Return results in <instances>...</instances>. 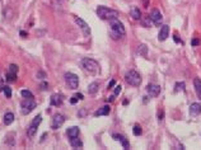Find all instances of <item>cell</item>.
<instances>
[{
    "label": "cell",
    "mask_w": 201,
    "mask_h": 150,
    "mask_svg": "<svg viewBox=\"0 0 201 150\" xmlns=\"http://www.w3.org/2000/svg\"><path fill=\"white\" fill-rule=\"evenodd\" d=\"M110 22H111V37H112L113 40L122 38V37L126 35V31H125L124 24L120 22L117 18L111 19Z\"/></svg>",
    "instance_id": "6da1fadb"
},
{
    "label": "cell",
    "mask_w": 201,
    "mask_h": 150,
    "mask_svg": "<svg viewBox=\"0 0 201 150\" xmlns=\"http://www.w3.org/2000/svg\"><path fill=\"white\" fill-rule=\"evenodd\" d=\"M82 66L83 69L86 70L87 73H89L90 75H97L99 73V65H98V62L96 60H93V59H83L82 60Z\"/></svg>",
    "instance_id": "7a4b0ae2"
},
{
    "label": "cell",
    "mask_w": 201,
    "mask_h": 150,
    "mask_svg": "<svg viewBox=\"0 0 201 150\" xmlns=\"http://www.w3.org/2000/svg\"><path fill=\"white\" fill-rule=\"evenodd\" d=\"M97 15L103 20H111L119 17V13L113 9H110L107 6H98L97 8Z\"/></svg>",
    "instance_id": "3957f363"
},
{
    "label": "cell",
    "mask_w": 201,
    "mask_h": 150,
    "mask_svg": "<svg viewBox=\"0 0 201 150\" xmlns=\"http://www.w3.org/2000/svg\"><path fill=\"white\" fill-rule=\"evenodd\" d=\"M125 80L131 87H139L141 83V77L136 70H129L125 75Z\"/></svg>",
    "instance_id": "277c9868"
},
{
    "label": "cell",
    "mask_w": 201,
    "mask_h": 150,
    "mask_svg": "<svg viewBox=\"0 0 201 150\" xmlns=\"http://www.w3.org/2000/svg\"><path fill=\"white\" fill-rule=\"evenodd\" d=\"M36 108V102L33 98H24L20 103V110L23 115H28Z\"/></svg>",
    "instance_id": "5b68a950"
},
{
    "label": "cell",
    "mask_w": 201,
    "mask_h": 150,
    "mask_svg": "<svg viewBox=\"0 0 201 150\" xmlns=\"http://www.w3.org/2000/svg\"><path fill=\"white\" fill-rule=\"evenodd\" d=\"M65 83L70 89H77L79 85V78L78 75H75L74 73H66L65 74Z\"/></svg>",
    "instance_id": "8992f818"
},
{
    "label": "cell",
    "mask_w": 201,
    "mask_h": 150,
    "mask_svg": "<svg viewBox=\"0 0 201 150\" xmlns=\"http://www.w3.org/2000/svg\"><path fill=\"white\" fill-rule=\"evenodd\" d=\"M41 122H42V117H41V115H37L35 119H33V121L31 122V125H29V127H28V130H27V135H28L29 137L35 136V134L37 132V128H38V126H40Z\"/></svg>",
    "instance_id": "52a82bcc"
},
{
    "label": "cell",
    "mask_w": 201,
    "mask_h": 150,
    "mask_svg": "<svg viewBox=\"0 0 201 150\" xmlns=\"http://www.w3.org/2000/svg\"><path fill=\"white\" fill-rule=\"evenodd\" d=\"M75 23L80 27V29L83 31V33H84V36H86V37H88L90 35V27L88 26V23L84 19H82L79 17H75Z\"/></svg>",
    "instance_id": "ba28073f"
},
{
    "label": "cell",
    "mask_w": 201,
    "mask_h": 150,
    "mask_svg": "<svg viewBox=\"0 0 201 150\" xmlns=\"http://www.w3.org/2000/svg\"><path fill=\"white\" fill-rule=\"evenodd\" d=\"M65 121V117L57 113L54 116V119H52V123H51V127H52V130H57V128H60L62 126V123H64Z\"/></svg>",
    "instance_id": "9c48e42d"
},
{
    "label": "cell",
    "mask_w": 201,
    "mask_h": 150,
    "mask_svg": "<svg viewBox=\"0 0 201 150\" xmlns=\"http://www.w3.org/2000/svg\"><path fill=\"white\" fill-rule=\"evenodd\" d=\"M146 90H148V94H149L150 97H158L159 93H161V87L159 85H157V84H149Z\"/></svg>",
    "instance_id": "30bf717a"
},
{
    "label": "cell",
    "mask_w": 201,
    "mask_h": 150,
    "mask_svg": "<svg viewBox=\"0 0 201 150\" xmlns=\"http://www.w3.org/2000/svg\"><path fill=\"white\" fill-rule=\"evenodd\" d=\"M149 18H150V20H153L155 24H159V23L162 22V18H163V17H162V13H161L158 9H153Z\"/></svg>",
    "instance_id": "8fae6325"
},
{
    "label": "cell",
    "mask_w": 201,
    "mask_h": 150,
    "mask_svg": "<svg viewBox=\"0 0 201 150\" xmlns=\"http://www.w3.org/2000/svg\"><path fill=\"white\" fill-rule=\"evenodd\" d=\"M169 36V27L167 24L162 26L161 31H159V41H165Z\"/></svg>",
    "instance_id": "7c38bea8"
},
{
    "label": "cell",
    "mask_w": 201,
    "mask_h": 150,
    "mask_svg": "<svg viewBox=\"0 0 201 150\" xmlns=\"http://www.w3.org/2000/svg\"><path fill=\"white\" fill-rule=\"evenodd\" d=\"M190 113H191V116H199L201 113V104L200 103H192L190 106Z\"/></svg>",
    "instance_id": "4fadbf2b"
},
{
    "label": "cell",
    "mask_w": 201,
    "mask_h": 150,
    "mask_svg": "<svg viewBox=\"0 0 201 150\" xmlns=\"http://www.w3.org/2000/svg\"><path fill=\"white\" fill-rule=\"evenodd\" d=\"M69 141H70V145L74 148V149H78V148H82L83 146V143L79 139V136H75V137H69Z\"/></svg>",
    "instance_id": "5bb4252c"
},
{
    "label": "cell",
    "mask_w": 201,
    "mask_h": 150,
    "mask_svg": "<svg viewBox=\"0 0 201 150\" xmlns=\"http://www.w3.org/2000/svg\"><path fill=\"white\" fill-rule=\"evenodd\" d=\"M50 103H51V106H61V103H62V95L54 94L51 97V99H50Z\"/></svg>",
    "instance_id": "9a60e30c"
},
{
    "label": "cell",
    "mask_w": 201,
    "mask_h": 150,
    "mask_svg": "<svg viewBox=\"0 0 201 150\" xmlns=\"http://www.w3.org/2000/svg\"><path fill=\"white\" fill-rule=\"evenodd\" d=\"M113 139H116V140H119V141L122 144V146H124L125 149H129V148H130L129 141L126 140V139H125L124 136H121V135H119V134H115V135H113Z\"/></svg>",
    "instance_id": "2e32d148"
},
{
    "label": "cell",
    "mask_w": 201,
    "mask_h": 150,
    "mask_svg": "<svg viewBox=\"0 0 201 150\" xmlns=\"http://www.w3.org/2000/svg\"><path fill=\"white\" fill-rule=\"evenodd\" d=\"M130 15H131L135 20H137V19L141 18V12L139 10V8H137V6H132L131 10H130Z\"/></svg>",
    "instance_id": "e0dca14e"
},
{
    "label": "cell",
    "mask_w": 201,
    "mask_h": 150,
    "mask_svg": "<svg viewBox=\"0 0 201 150\" xmlns=\"http://www.w3.org/2000/svg\"><path fill=\"white\" fill-rule=\"evenodd\" d=\"M98 88H99L98 81H93V83L89 84V87H88V93L89 94H96L98 92Z\"/></svg>",
    "instance_id": "ac0fdd59"
},
{
    "label": "cell",
    "mask_w": 201,
    "mask_h": 150,
    "mask_svg": "<svg viewBox=\"0 0 201 150\" xmlns=\"http://www.w3.org/2000/svg\"><path fill=\"white\" fill-rule=\"evenodd\" d=\"M13 121H14V115H13L12 112H6V113L4 115V123H5L6 126H9V125L13 123Z\"/></svg>",
    "instance_id": "d6986e66"
},
{
    "label": "cell",
    "mask_w": 201,
    "mask_h": 150,
    "mask_svg": "<svg viewBox=\"0 0 201 150\" xmlns=\"http://www.w3.org/2000/svg\"><path fill=\"white\" fill-rule=\"evenodd\" d=\"M68 136L69 137H75V136H79V128L77 126H73L70 128H68V131H66Z\"/></svg>",
    "instance_id": "ffe728a7"
},
{
    "label": "cell",
    "mask_w": 201,
    "mask_h": 150,
    "mask_svg": "<svg viewBox=\"0 0 201 150\" xmlns=\"http://www.w3.org/2000/svg\"><path fill=\"white\" fill-rule=\"evenodd\" d=\"M110 111H111V108H110L108 106H103L102 108H99L94 115H96V116H107L110 113Z\"/></svg>",
    "instance_id": "44dd1931"
},
{
    "label": "cell",
    "mask_w": 201,
    "mask_h": 150,
    "mask_svg": "<svg viewBox=\"0 0 201 150\" xmlns=\"http://www.w3.org/2000/svg\"><path fill=\"white\" fill-rule=\"evenodd\" d=\"M194 85H195V90H196V94H197V97L201 99V80L199 78H196L194 80Z\"/></svg>",
    "instance_id": "7402d4cb"
},
{
    "label": "cell",
    "mask_w": 201,
    "mask_h": 150,
    "mask_svg": "<svg viewBox=\"0 0 201 150\" xmlns=\"http://www.w3.org/2000/svg\"><path fill=\"white\" fill-rule=\"evenodd\" d=\"M137 53L145 57V56L148 55V46H146V45H140L139 48H137Z\"/></svg>",
    "instance_id": "603a6c76"
},
{
    "label": "cell",
    "mask_w": 201,
    "mask_h": 150,
    "mask_svg": "<svg viewBox=\"0 0 201 150\" xmlns=\"http://www.w3.org/2000/svg\"><path fill=\"white\" fill-rule=\"evenodd\" d=\"M15 79H17V73L8 71V74H6V80L10 81V83H13V81H15Z\"/></svg>",
    "instance_id": "cb8c5ba5"
},
{
    "label": "cell",
    "mask_w": 201,
    "mask_h": 150,
    "mask_svg": "<svg viewBox=\"0 0 201 150\" xmlns=\"http://www.w3.org/2000/svg\"><path fill=\"white\" fill-rule=\"evenodd\" d=\"M79 99H83V94H80V93H78V94H75L74 97H71V99H70V103L71 104H75Z\"/></svg>",
    "instance_id": "d4e9b609"
},
{
    "label": "cell",
    "mask_w": 201,
    "mask_h": 150,
    "mask_svg": "<svg viewBox=\"0 0 201 150\" xmlns=\"http://www.w3.org/2000/svg\"><path fill=\"white\" fill-rule=\"evenodd\" d=\"M20 94H22L23 98H33L32 92H29V90H27V89H23L22 92H20Z\"/></svg>",
    "instance_id": "484cf974"
},
{
    "label": "cell",
    "mask_w": 201,
    "mask_h": 150,
    "mask_svg": "<svg viewBox=\"0 0 201 150\" xmlns=\"http://www.w3.org/2000/svg\"><path fill=\"white\" fill-rule=\"evenodd\" d=\"M132 131H134V135H135V136L141 135V127H140V125H135Z\"/></svg>",
    "instance_id": "4316f807"
},
{
    "label": "cell",
    "mask_w": 201,
    "mask_h": 150,
    "mask_svg": "<svg viewBox=\"0 0 201 150\" xmlns=\"http://www.w3.org/2000/svg\"><path fill=\"white\" fill-rule=\"evenodd\" d=\"M3 90H4V93H5V97H6V98H10V97H12V89H10L8 85H5V87L3 88Z\"/></svg>",
    "instance_id": "83f0119b"
},
{
    "label": "cell",
    "mask_w": 201,
    "mask_h": 150,
    "mask_svg": "<svg viewBox=\"0 0 201 150\" xmlns=\"http://www.w3.org/2000/svg\"><path fill=\"white\" fill-rule=\"evenodd\" d=\"M185 89V83L182 81V83H177L176 84V89H174V92L177 93V92H179V90H183Z\"/></svg>",
    "instance_id": "f1b7e54d"
},
{
    "label": "cell",
    "mask_w": 201,
    "mask_h": 150,
    "mask_svg": "<svg viewBox=\"0 0 201 150\" xmlns=\"http://www.w3.org/2000/svg\"><path fill=\"white\" fill-rule=\"evenodd\" d=\"M9 71H12V73H17L18 71V66L14 65V64H12V65H9Z\"/></svg>",
    "instance_id": "f546056e"
},
{
    "label": "cell",
    "mask_w": 201,
    "mask_h": 150,
    "mask_svg": "<svg viewBox=\"0 0 201 150\" xmlns=\"http://www.w3.org/2000/svg\"><path fill=\"white\" fill-rule=\"evenodd\" d=\"M121 88H122L121 85H117V87L115 88V95H119V94H120V92H121Z\"/></svg>",
    "instance_id": "4dcf8cb0"
},
{
    "label": "cell",
    "mask_w": 201,
    "mask_h": 150,
    "mask_svg": "<svg viewBox=\"0 0 201 150\" xmlns=\"http://www.w3.org/2000/svg\"><path fill=\"white\" fill-rule=\"evenodd\" d=\"M163 117H164V112H163V111H159V113H158V120L162 121Z\"/></svg>",
    "instance_id": "1f68e13d"
},
{
    "label": "cell",
    "mask_w": 201,
    "mask_h": 150,
    "mask_svg": "<svg viewBox=\"0 0 201 150\" xmlns=\"http://www.w3.org/2000/svg\"><path fill=\"white\" fill-rule=\"evenodd\" d=\"M37 77H38V79H44V78H45V73H44V71H38Z\"/></svg>",
    "instance_id": "d6a6232c"
},
{
    "label": "cell",
    "mask_w": 201,
    "mask_h": 150,
    "mask_svg": "<svg viewBox=\"0 0 201 150\" xmlns=\"http://www.w3.org/2000/svg\"><path fill=\"white\" fill-rule=\"evenodd\" d=\"M199 44H200V41H199L197 38H195V40H192V41H191V45H192V46H197Z\"/></svg>",
    "instance_id": "836d02e7"
},
{
    "label": "cell",
    "mask_w": 201,
    "mask_h": 150,
    "mask_svg": "<svg viewBox=\"0 0 201 150\" xmlns=\"http://www.w3.org/2000/svg\"><path fill=\"white\" fill-rule=\"evenodd\" d=\"M113 85H115V80H111V81H110V84H108V88H112Z\"/></svg>",
    "instance_id": "e575fe53"
},
{
    "label": "cell",
    "mask_w": 201,
    "mask_h": 150,
    "mask_svg": "<svg viewBox=\"0 0 201 150\" xmlns=\"http://www.w3.org/2000/svg\"><path fill=\"white\" fill-rule=\"evenodd\" d=\"M115 99V95H111V97H108V102H112Z\"/></svg>",
    "instance_id": "d590c367"
},
{
    "label": "cell",
    "mask_w": 201,
    "mask_h": 150,
    "mask_svg": "<svg viewBox=\"0 0 201 150\" xmlns=\"http://www.w3.org/2000/svg\"><path fill=\"white\" fill-rule=\"evenodd\" d=\"M3 88H4V87H3V84H2V83H0V92H2V90H3Z\"/></svg>",
    "instance_id": "8d00e7d4"
}]
</instances>
